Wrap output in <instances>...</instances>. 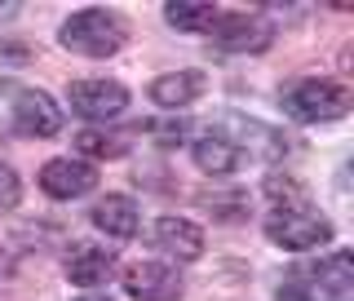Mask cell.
Instances as JSON below:
<instances>
[{
  "label": "cell",
  "instance_id": "obj_12",
  "mask_svg": "<svg viewBox=\"0 0 354 301\" xmlns=\"http://www.w3.org/2000/svg\"><path fill=\"white\" fill-rule=\"evenodd\" d=\"M310 280H315V288H310L315 297L346 301L350 288H354V262H350V253H332V257H324L319 266H310Z\"/></svg>",
  "mask_w": 354,
  "mask_h": 301
},
{
  "label": "cell",
  "instance_id": "obj_17",
  "mask_svg": "<svg viewBox=\"0 0 354 301\" xmlns=\"http://www.w3.org/2000/svg\"><path fill=\"white\" fill-rule=\"evenodd\" d=\"M266 195L283 208H306V186H297V177H283V173H270L266 177Z\"/></svg>",
  "mask_w": 354,
  "mask_h": 301
},
{
  "label": "cell",
  "instance_id": "obj_13",
  "mask_svg": "<svg viewBox=\"0 0 354 301\" xmlns=\"http://www.w3.org/2000/svg\"><path fill=\"white\" fill-rule=\"evenodd\" d=\"M88 217H93L97 230H106V235H115V239H133V235H138V226H142V213H138V204H133L129 195L97 199Z\"/></svg>",
  "mask_w": 354,
  "mask_h": 301
},
{
  "label": "cell",
  "instance_id": "obj_20",
  "mask_svg": "<svg viewBox=\"0 0 354 301\" xmlns=\"http://www.w3.org/2000/svg\"><path fill=\"white\" fill-rule=\"evenodd\" d=\"M151 133L160 142H182L186 138V125H182V120H169V125H151Z\"/></svg>",
  "mask_w": 354,
  "mask_h": 301
},
{
  "label": "cell",
  "instance_id": "obj_5",
  "mask_svg": "<svg viewBox=\"0 0 354 301\" xmlns=\"http://www.w3.org/2000/svg\"><path fill=\"white\" fill-rule=\"evenodd\" d=\"M66 102L84 120H120L129 111V89L115 80H75L66 89Z\"/></svg>",
  "mask_w": 354,
  "mask_h": 301
},
{
  "label": "cell",
  "instance_id": "obj_22",
  "mask_svg": "<svg viewBox=\"0 0 354 301\" xmlns=\"http://www.w3.org/2000/svg\"><path fill=\"white\" fill-rule=\"evenodd\" d=\"M5 275H14V253L0 248V280H5Z\"/></svg>",
  "mask_w": 354,
  "mask_h": 301
},
{
  "label": "cell",
  "instance_id": "obj_1",
  "mask_svg": "<svg viewBox=\"0 0 354 301\" xmlns=\"http://www.w3.org/2000/svg\"><path fill=\"white\" fill-rule=\"evenodd\" d=\"M129 40V27L106 9H80L62 22V44L71 53H84V58H111L120 53Z\"/></svg>",
  "mask_w": 354,
  "mask_h": 301
},
{
  "label": "cell",
  "instance_id": "obj_16",
  "mask_svg": "<svg viewBox=\"0 0 354 301\" xmlns=\"http://www.w3.org/2000/svg\"><path fill=\"white\" fill-rule=\"evenodd\" d=\"M75 147H80L88 160H120V155L129 151V138L106 133V129H80L75 133Z\"/></svg>",
  "mask_w": 354,
  "mask_h": 301
},
{
  "label": "cell",
  "instance_id": "obj_11",
  "mask_svg": "<svg viewBox=\"0 0 354 301\" xmlns=\"http://www.w3.org/2000/svg\"><path fill=\"white\" fill-rule=\"evenodd\" d=\"M155 244L177 262H195L204 253V230L191 217H160L155 221Z\"/></svg>",
  "mask_w": 354,
  "mask_h": 301
},
{
  "label": "cell",
  "instance_id": "obj_2",
  "mask_svg": "<svg viewBox=\"0 0 354 301\" xmlns=\"http://www.w3.org/2000/svg\"><path fill=\"white\" fill-rule=\"evenodd\" d=\"M350 89L337 80H297L283 93V116L301 120V125H328L350 111Z\"/></svg>",
  "mask_w": 354,
  "mask_h": 301
},
{
  "label": "cell",
  "instance_id": "obj_18",
  "mask_svg": "<svg viewBox=\"0 0 354 301\" xmlns=\"http://www.w3.org/2000/svg\"><path fill=\"white\" fill-rule=\"evenodd\" d=\"M204 204L213 208L221 221H239V217H243V208H248V199L235 191V195H204Z\"/></svg>",
  "mask_w": 354,
  "mask_h": 301
},
{
  "label": "cell",
  "instance_id": "obj_19",
  "mask_svg": "<svg viewBox=\"0 0 354 301\" xmlns=\"http://www.w3.org/2000/svg\"><path fill=\"white\" fill-rule=\"evenodd\" d=\"M18 199H22V182H18V173L9 169V164H0V213H14Z\"/></svg>",
  "mask_w": 354,
  "mask_h": 301
},
{
  "label": "cell",
  "instance_id": "obj_4",
  "mask_svg": "<svg viewBox=\"0 0 354 301\" xmlns=\"http://www.w3.org/2000/svg\"><path fill=\"white\" fill-rule=\"evenodd\" d=\"M208 36L226 53H261V49H270V40H274V22L261 18V14H226V18L217 14V22L208 27Z\"/></svg>",
  "mask_w": 354,
  "mask_h": 301
},
{
  "label": "cell",
  "instance_id": "obj_23",
  "mask_svg": "<svg viewBox=\"0 0 354 301\" xmlns=\"http://www.w3.org/2000/svg\"><path fill=\"white\" fill-rule=\"evenodd\" d=\"M80 301H115V297H106V293H88V297H80Z\"/></svg>",
  "mask_w": 354,
  "mask_h": 301
},
{
  "label": "cell",
  "instance_id": "obj_21",
  "mask_svg": "<svg viewBox=\"0 0 354 301\" xmlns=\"http://www.w3.org/2000/svg\"><path fill=\"white\" fill-rule=\"evenodd\" d=\"M279 301H319V297L310 293V288H301V284L292 280V284H283V288H279Z\"/></svg>",
  "mask_w": 354,
  "mask_h": 301
},
{
  "label": "cell",
  "instance_id": "obj_9",
  "mask_svg": "<svg viewBox=\"0 0 354 301\" xmlns=\"http://www.w3.org/2000/svg\"><path fill=\"white\" fill-rule=\"evenodd\" d=\"M115 275V253L97 248V244H71L66 253V280L75 288H102Z\"/></svg>",
  "mask_w": 354,
  "mask_h": 301
},
{
  "label": "cell",
  "instance_id": "obj_6",
  "mask_svg": "<svg viewBox=\"0 0 354 301\" xmlns=\"http://www.w3.org/2000/svg\"><path fill=\"white\" fill-rule=\"evenodd\" d=\"M124 288L133 301H177L182 297V275L164 262H133L124 271Z\"/></svg>",
  "mask_w": 354,
  "mask_h": 301
},
{
  "label": "cell",
  "instance_id": "obj_15",
  "mask_svg": "<svg viewBox=\"0 0 354 301\" xmlns=\"http://www.w3.org/2000/svg\"><path fill=\"white\" fill-rule=\"evenodd\" d=\"M164 18L177 31H208L217 22V9L208 0H173V5H164Z\"/></svg>",
  "mask_w": 354,
  "mask_h": 301
},
{
  "label": "cell",
  "instance_id": "obj_7",
  "mask_svg": "<svg viewBox=\"0 0 354 301\" xmlns=\"http://www.w3.org/2000/svg\"><path fill=\"white\" fill-rule=\"evenodd\" d=\"M14 129L27 138H53L62 129V111L44 89H22L14 98Z\"/></svg>",
  "mask_w": 354,
  "mask_h": 301
},
{
  "label": "cell",
  "instance_id": "obj_10",
  "mask_svg": "<svg viewBox=\"0 0 354 301\" xmlns=\"http://www.w3.org/2000/svg\"><path fill=\"white\" fill-rule=\"evenodd\" d=\"M195 164H199V173H208V177H230L243 164V151H239V142L235 138H226V133H204V138H195Z\"/></svg>",
  "mask_w": 354,
  "mask_h": 301
},
{
  "label": "cell",
  "instance_id": "obj_24",
  "mask_svg": "<svg viewBox=\"0 0 354 301\" xmlns=\"http://www.w3.org/2000/svg\"><path fill=\"white\" fill-rule=\"evenodd\" d=\"M18 14V5H0V18H14Z\"/></svg>",
  "mask_w": 354,
  "mask_h": 301
},
{
  "label": "cell",
  "instance_id": "obj_3",
  "mask_svg": "<svg viewBox=\"0 0 354 301\" xmlns=\"http://www.w3.org/2000/svg\"><path fill=\"white\" fill-rule=\"evenodd\" d=\"M266 239L288 253H310L332 239V221L324 213H315V208H274L266 217Z\"/></svg>",
  "mask_w": 354,
  "mask_h": 301
},
{
  "label": "cell",
  "instance_id": "obj_14",
  "mask_svg": "<svg viewBox=\"0 0 354 301\" xmlns=\"http://www.w3.org/2000/svg\"><path fill=\"white\" fill-rule=\"evenodd\" d=\"M199 93H204V71H195V66L191 71H169L151 84L155 107H164V111H182L186 102H195Z\"/></svg>",
  "mask_w": 354,
  "mask_h": 301
},
{
  "label": "cell",
  "instance_id": "obj_8",
  "mask_svg": "<svg viewBox=\"0 0 354 301\" xmlns=\"http://www.w3.org/2000/svg\"><path fill=\"white\" fill-rule=\"evenodd\" d=\"M97 186V173H93V164H84V160H49L40 169V191L49 195V199H80L88 195Z\"/></svg>",
  "mask_w": 354,
  "mask_h": 301
}]
</instances>
